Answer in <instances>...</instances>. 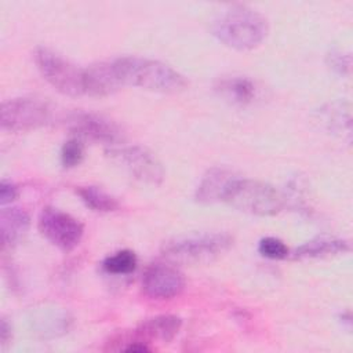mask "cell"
I'll return each instance as SVG.
<instances>
[{
    "label": "cell",
    "mask_w": 353,
    "mask_h": 353,
    "mask_svg": "<svg viewBox=\"0 0 353 353\" xmlns=\"http://www.w3.org/2000/svg\"><path fill=\"white\" fill-rule=\"evenodd\" d=\"M223 201L245 214L272 216L284 208L285 196L266 182L237 176L229 186Z\"/></svg>",
    "instance_id": "277c9868"
},
{
    "label": "cell",
    "mask_w": 353,
    "mask_h": 353,
    "mask_svg": "<svg viewBox=\"0 0 353 353\" xmlns=\"http://www.w3.org/2000/svg\"><path fill=\"white\" fill-rule=\"evenodd\" d=\"M181 327V317L175 314H157L143 320L135 330V336L139 341L171 342L178 335Z\"/></svg>",
    "instance_id": "7c38bea8"
},
{
    "label": "cell",
    "mask_w": 353,
    "mask_h": 353,
    "mask_svg": "<svg viewBox=\"0 0 353 353\" xmlns=\"http://www.w3.org/2000/svg\"><path fill=\"white\" fill-rule=\"evenodd\" d=\"M76 193L85 207L97 212H112L120 207L119 201L113 196L98 186H79Z\"/></svg>",
    "instance_id": "2e32d148"
},
{
    "label": "cell",
    "mask_w": 353,
    "mask_h": 353,
    "mask_svg": "<svg viewBox=\"0 0 353 353\" xmlns=\"http://www.w3.org/2000/svg\"><path fill=\"white\" fill-rule=\"evenodd\" d=\"M66 127L80 141H91L113 148L121 139L120 127L113 120L94 112L77 110L70 113L66 119Z\"/></svg>",
    "instance_id": "9c48e42d"
},
{
    "label": "cell",
    "mask_w": 353,
    "mask_h": 353,
    "mask_svg": "<svg viewBox=\"0 0 353 353\" xmlns=\"http://www.w3.org/2000/svg\"><path fill=\"white\" fill-rule=\"evenodd\" d=\"M215 90L222 98L236 105H247L256 97L254 81L244 76L222 77L218 80Z\"/></svg>",
    "instance_id": "9a60e30c"
},
{
    "label": "cell",
    "mask_w": 353,
    "mask_h": 353,
    "mask_svg": "<svg viewBox=\"0 0 353 353\" xmlns=\"http://www.w3.org/2000/svg\"><path fill=\"white\" fill-rule=\"evenodd\" d=\"M258 251L261 255L269 259H284L288 255V247L285 243L277 237H263L258 244Z\"/></svg>",
    "instance_id": "d6986e66"
},
{
    "label": "cell",
    "mask_w": 353,
    "mask_h": 353,
    "mask_svg": "<svg viewBox=\"0 0 353 353\" xmlns=\"http://www.w3.org/2000/svg\"><path fill=\"white\" fill-rule=\"evenodd\" d=\"M236 178L237 175L228 168L212 167L204 174L196 189V201L200 204H214L223 201L229 186Z\"/></svg>",
    "instance_id": "8fae6325"
},
{
    "label": "cell",
    "mask_w": 353,
    "mask_h": 353,
    "mask_svg": "<svg viewBox=\"0 0 353 353\" xmlns=\"http://www.w3.org/2000/svg\"><path fill=\"white\" fill-rule=\"evenodd\" d=\"M138 258L131 250H121L109 255L102 262V268L106 273L114 276H125L137 269Z\"/></svg>",
    "instance_id": "e0dca14e"
},
{
    "label": "cell",
    "mask_w": 353,
    "mask_h": 353,
    "mask_svg": "<svg viewBox=\"0 0 353 353\" xmlns=\"http://www.w3.org/2000/svg\"><path fill=\"white\" fill-rule=\"evenodd\" d=\"M84 157V145L83 141L77 138H70L62 145L61 149V163L66 168L79 165Z\"/></svg>",
    "instance_id": "ac0fdd59"
},
{
    "label": "cell",
    "mask_w": 353,
    "mask_h": 353,
    "mask_svg": "<svg viewBox=\"0 0 353 353\" xmlns=\"http://www.w3.org/2000/svg\"><path fill=\"white\" fill-rule=\"evenodd\" d=\"M349 251H350V245L346 240L328 237V236H319L299 245L294 252V258L296 259L328 258L334 255L346 254Z\"/></svg>",
    "instance_id": "5bb4252c"
},
{
    "label": "cell",
    "mask_w": 353,
    "mask_h": 353,
    "mask_svg": "<svg viewBox=\"0 0 353 353\" xmlns=\"http://www.w3.org/2000/svg\"><path fill=\"white\" fill-rule=\"evenodd\" d=\"M109 65L119 85L163 94H176L188 87L185 76L161 61L130 55L109 61Z\"/></svg>",
    "instance_id": "6da1fadb"
},
{
    "label": "cell",
    "mask_w": 353,
    "mask_h": 353,
    "mask_svg": "<svg viewBox=\"0 0 353 353\" xmlns=\"http://www.w3.org/2000/svg\"><path fill=\"white\" fill-rule=\"evenodd\" d=\"M232 245L233 237L229 233H196L168 240L161 252L174 265H203L219 258Z\"/></svg>",
    "instance_id": "3957f363"
},
{
    "label": "cell",
    "mask_w": 353,
    "mask_h": 353,
    "mask_svg": "<svg viewBox=\"0 0 353 353\" xmlns=\"http://www.w3.org/2000/svg\"><path fill=\"white\" fill-rule=\"evenodd\" d=\"M106 153L116 165L139 182L156 186L164 179V168L161 163L143 146H113L108 149Z\"/></svg>",
    "instance_id": "52a82bcc"
},
{
    "label": "cell",
    "mask_w": 353,
    "mask_h": 353,
    "mask_svg": "<svg viewBox=\"0 0 353 353\" xmlns=\"http://www.w3.org/2000/svg\"><path fill=\"white\" fill-rule=\"evenodd\" d=\"M51 106L36 97H18L4 101L0 108V125L10 132H26L48 124Z\"/></svg>",
    "instance_id": "8992f818"
},
{
    "label": "cell",
    "mask_w": 353,
    "mask_h": 353,
    "mask_svg": "<svg viewBox=\"0 0 353 353\" xmlns=\"http://www.w3.org/2000/svg\"><path fill=\"white\" fill-rule=\"evenodd\" d=\"M39 230L52 245L62 251L76 248L84 234V226L80 221L54 207H46L40 212Z\"/></svg>",
    "instance_id": "ba28073f"
},
{
    "label": "cell",
    "mask_w": 353,
    "mask_h": 353,
    "mask_svg": "<svg viewBox=\"0 0 353 353\" xmlns=\"http://www.w3.org/2000/svg\"><path fill=\"white\" fill-rule=\"evenodd\" d=\"M30 218L19 207H3L0 212V236L3 248L14 247L28 234Z\"/></svg>",
    "instance_id": "4fadbf2b"
},
{
    "label": "cell",
    "mask_w": 353,
    "mask_h": 353,
    "mask_svg": "<svg viewBox=\"0 0 353 353\" xmlns=\"http://www.w3.org/2000/svg\"><path fill=\"white\" fill-rule=\"evenodd\" d=\"M185 288V277L171 262L150 263L142 277V290L152 299H171Z\"/></svg>",
    "instance_id": "30bf717a"
},
{
    "label": "cell",
    "mask_w": 353,
    "mask_h": 353,
    "mask_svg": "<svg viewBox=\"0 0 353 353\" xmlns=\"http://www.w3.org/2000/svg\"><path fill=\"white\" fill-rule=\"evenodd\" d=\"M10 339H11V324L7 321L6 317H1V324H0V341H1V346L7 345Z\"/></svg>",
    "instance_id": "7402d4cb"
},
{
    "label": "cell",
    "mask_w": 353,
    "mask_h": 353,
    "mask_svg": "<svg viewBox=\"0 0 353 353\" xmlns=\"http://www.w3.org/2000/svg\"><path fill=\"white\" fill-rule=\"evenodd\" d=\"M33 59L41 77L61 94L69 97L88 95L87 68L74 65L47 47H37Z\"/></svg>",
    "instance_id": "5b68a950"
},
{
    "label": "cell",
    "mask_w": 353,
    "mask_h": 353,
    "mask_svg": "<svg viewBox=\"0 0 353 353\" xmlns=\"http://www.w3.org/2000/svg\"><path fill=\"white\" fill-rule=\"evenodd\" d=\"M212 34L226 47L250 51L262 44L269 32L268 19L247 6H230L216 15Z\"/></svg>",
    "instance_id": "7a4b0ae2"
},
{
    "label": "cell",
    "mask_w": 353,
    "mask_h": 353,
    "mask_svg": "<svg viewBox=\"0 0 353 353\" xmlns=\"http://www.w3.org/2000/svg\"><path fill=\"white\" fill-rule=\"evenodd\" d=\"M17 197H18V188L12 182L3 179L0 183V204H1V207L11 204Z\"/></svg>",
    "instance_id": "44dd1931"
},
{
    "label": "cell",
    "mask_w": 353,
    "mask_h": 353,
    "mask_svg": "<svg viewBox=\"0 0 353 353\" xmlns=\"http://www.w3.org/2000/svg\"><path fill=\"white\" fill-rule=\"evenodd\" d=\"M327 63L334 72L346 74L350 69V57L347 54H342L341 51H332L327 55Z\"/></svg>",
    "instance_id": "ffe728a7"
}]
</instances>
